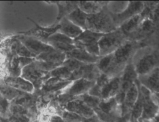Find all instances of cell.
Here are the masks:
<instances>
[{"instance_id": "cell-1", "label": "cell", "mask_w": 159, "mask_h": 122, "mask_svg": "<svg viewBox=\"0 0 159 122\" xmlns=\"http://www.w3.org/2000/svg\"><path fill=\"white\" fill-rule=\"evenodd\" d=\"M139 43L134 40H127L114 52L110 67L105 74L110 78L120 76L125 67L130 62V60L139 47Z\"/></svg>"}, {"instance_id": "cell-2", "label": "cell", "mask_w": 159, "mask_h": 122, "mask_svg": "<svg viewBox=\"0 0 159 122\" xmlns=\"http://www.w3.org/2000/svg\"><path fill=\"white\" fill-rule=\"evenodd\" d=\"M111 11L108 7H104L100 12L88 16L86 29L101 34H106L116 30Z\"/></svg>"}, {"instance_id": "cell-3", "label": "cell", "mask_w": 159, "mask_h": 122, "mask_svg": "<svg viewBox=\"0 0 159 122\" xmlns=\"http://www.w3.org/2000/svg\"><path fill=\"white\" fill-rule=\"evenodd\" d=\"M128 40L127 36L119 28L104 34L98 42L100 56H104L114 52Z\"/></svg>"}, {"instance_id": "cell-4", "label": "cell", "mask_w": 159, "mask_h": 122, "mask_svg": "<svg viewBox=\"0 0 159 122\" xmlns=\"http://www.w3.org/2000/svg\"><path fill=\"white\" fill-rule=\"evenodd\" d=\"M139 90L142 98V113L139 122L148 121L158 111L159 107L153 99V93L140 83Z\"/></svg>"}, {"instance_id": "cell-5", "label": "cell", "mask_w": 159, "mask_h": 122, "mask_svg": "<svg viewBox=\"0 0 159 122\" xmlns=\"http://www.w3.org/2000/svg\"><path fill=\"white\" fill-rule=\"evenodd\" d=\"M143 1H129L124 9L119 12H112L111 16L117 28L124 22L135 15L142 12L143 9Z\"/></svg>"}, {"instance_id": "cell-6", "label": "cell", "mask_w": 159, "mask_h": 122, "mask_svg": "<svg viewBox=\"0 0 159 122\" xmlns=\"http://www.w3.org/2000/svg\"><path fill=\"white\" fill-rule=\"evenodd\" d=\"M20 77L30 82L34 87L37 88H39L41 85H43L50 77V73L38 69L33 62L22 69Z\"/></svg>"}, {"instance_id": "cell-7", "label": "cell", "mask_w": 159, "mask_h": 122, "mask_svg": "<svg viewBox=\"0 0 159 122\" xmlns=\"http://www.w3.org/2000/svg\"><path fill=\"white\" fill-rule=\"evenodd\" d=\"M158 62V59L157 54L155 53H148L143 55L134 64L135 71L138 76H139L144 75L150 72L155 67H158L157 65Z\"/></svg>"}, {"instance_id": "cell-8", "label": "cell", "mask_w": 159, "mask_h": 122, "mask_svg": "<svg viewBox=\"0 0 159 122\" xmlns=\"http://www.w3.org/2000/svg\"><path fill=\"white\" fill-rule=\"evenodd\" d=\"M139 82L137 79L127 91L124 101L120 105L121 117L130 115L131 110L137 101L139 93Z\"/></svg>"}, {"instance_id": "cell-9", "label": "cell", "mask_w": 159, "mask_h": 122, "mask_svg": "<svg viewBox=\"0 0 159 122\" xmlns=\"http://www.w3.org/2000/svg\"><path fill=\"white\" fill-rule=\"evenodd\" d=\"M35 57L39 55L50 51L53 48L48 44L28 35H22L19 40Z\"/></svg>"}, {"instance_id": "cell-10", "label": "cell", "mask_w": 159, "mask_h": 122, "mask_svg": "<svg viewBox=\"0 0 159 122\" xmlns=\"http://www.w3.org/2000/svg\"><path fill=\"white\" fill-rule=\"evenodd\" d=\"M101 73V72L98 68L96 63H85L80 68L72 72L69 80L73 81L77 79L83 78L89 81L96 82Z\"/></svg>"}, {"instance_id": "cell-11", "label": "cell", "mask_w": 159, "mask_h": 122, "mask_svg": "<svg viewBox=\"0 0 159 122\" xmlns=\"http://www.w3.org/2000/svg\"><path fill=\"white\" fill-rule=\"evenodd\" d=\"M94 83L95 82L94 81H89L83 78L77 79L71 81V83L62 92L75 98L88 93Z\"/></svg>"}, {"instance_id": "cell-12", "label": "cell", "mask_w": 159, "mask_h": 122, "mask_svg": "<svg viewBox=\"0 0 159 122\" xmlns=\"http://www.w3.org/2000/svg\"><path fill=\"white\" fill-rule=\"evenodd\" d=\"M139 83L152 93L159 94V67H155L148 73L138 76Z\"/></svg>"}, {"instance_id": "cell-13", "label": "cell", "mask_w": 159, "mask_h": 122, "mask_svg": "<svg viewBox=\"0 0 159 122\" xmlns=\"http://www.w3.org/2000/svg\"><path fill=\"white\" fill-rule=\"evenodd\" d=\"M63 109L75 113L85 118H90L95 115V113L92 108L76 97L73 100L67 103Z\"/></svg>"}, {"instance_id": "cell-14", "label": "cell", "mask_w": 159, "mask_h": 122, "mask_svg": "<svg viewBox=\"0 0 159 122\" xmlns=\"http://www.w3.org/2000/svg\"><path fill=\"white\" fill-rule=\"evenodd\" d=\"M103 34L88 29L84 30L77 38L74 39V44L76 48L84 49L86 47L98 44Z\"/></svg>"}, {"instance_id": "cell-15", "label": "cell", "mask_w": 159, "mask_h": 122, "mask_svg": "<svg viewBox=\"0 0 159 122\" xmlns=\"http://www.w3.org/2000/svg\"><path fill=\"white\" fill-rule=\"evenodd\" d=\"M58 24L60 25V29L58 32L73 40L77 38L84 30L71 22L66 17L62 18Z\"/></svg>"}, {"instance_id": "cell-16", "label": "cell", "mask_w": 159, "mask_h": 122, "mask_svg": "<svg viewBox=\"0 0 159 122\" xmlns=\"http://www.w3.org/2000/svg\"><path fill=\"white\" fill-rule=\"evenodd\" d=\"M4 83L12 88L24 93H30L34 89L32 84L20 76L8 77L4 80Z\"/></svg>"}, {"instance_id": "cell-17", "label": "cell", "mask_w": 159, "mask_h": 122, "mask_svg": "<svg viewBox=\"0 0 159 122\" xmlns=\"http://www.w3.org/2000/svg\"><path fill=\"white\" fill-rule=\"evenodd\" d=\"M120 75L111 78L101 88V100L115 97L120 90Z\"/></svg>"}, {"instance_id": "cell-18", "label": "cell", "mask_w": 159, "mask_h": 122, "mask_svg": "<svg viewBox=\"0 0 159 122\" xmlns=\"http://www.w3.org/2000/svg\"><path fill=\"white\" fill-rule=\"evenodd\" d=\"M66 58V56L65 53L53 49L50 51L39 55L35 57V60L46 62L57 66H60L63 63Z\"/></svg>"}, {"instance_id": "cell-19", "label": "cell", "mask_w": 159, "mask_h": 122, "mask_svg": "<svg viewBox=\"0 0 159 122\" xmlns=\"http://www.w3.org/2000/svg\"><path fill=\"white\" fill-rule=\"evenodd\" d=\"M109 2L104 1H78V7L88 15H90L100 12L104 7H107Z\"/></svg>"}, {"instance_id": "cell-20", "label": "cell", "mask_w": 159, "mask_h": 122, "mask_svg": "<svg viewBox=\"0 0 159 122\" xmlns=\"http://www.w3.org/2000/svg\"><path fill=\"white\" fill-rule=\"evenodd\" d=\"M66 58L75 59L83 63H96L101 57L95 56L89 54L84 49L75 48L73 50L66 54Z\"/></svg>"}, {"instance_id": "cell-21", "label": "cell", "mask_w": 159, "mask_h": 122, "mask_svg": "<svg viewBox=\"0 0 159 122\" xmlns=\"http://www.w3.org/2000/svg\"><path fill=\"white\" fill-rule=\"evenodd\" d=\"M105 113L120 118V105H119L115 97L101 100L98 107Z\"/></svg>"}, {"instance_id": "cell-22", "label": "cell", "mask_w": 159, "mask_h": 122, "mask_svg": "<svg viewBox=\"0 0 159 122\" xmlns=\"http://www.w3.org/2000/svg\"><path fill=\"white\" fill-rule=\"evenodd\" d=\"M58 8V14L55 24H57L63 17H66L70 13L78 7V1H54Z\"/></svg>"}, {"instance_id": "cell-23", "label": "cell", "mask_w": 159, "mask_h": 122, "mask_svg": "<svg viewBox=\"0 0 159 122\" xmlns=\"http://www.w3.org/2000/svg\"><path fill=\"white\" fill-rule=\"evenodd\" d=\"M142 20L140 14L135 15L124 22L119 28L125 34L128 39L129 37L137 30Z\"/></svg>"}, {"instance_id": "cell-24", "label": "cell", "mask_w": 159, "mask_h": 122, "mask_svg": "<svg viewBox=\"0 0 159 122\" xmlns=\"http://www.w3.org/2000/svg\"><path fill=\"white\" fill-rule=\"evenodd\" d=\"M88 14L82 11L78 7L70 13L66 17L76 26L83 30L86 29V20Z\"/></svg>"}, {"instance_id": "cell-25", "label": "cell", "mask_w": 159, "mask_h": 122, "mask_svg": "<svg viewBox=\"0 0 159 122\" xmlns=\"http://www.w3.org/2000/svg\"><path fill=\"white\" fill-rule=\"evenodd\" d=\"M22 93L24 92L17 90L6 83L0 84V95L7 100H14Z\"/></svg>"}, {"instance_id": "cell-26", "label": "cell", "mask_w": 159, "mask_h": 122, "mask_svg": "<svg viewBox=\"0 0 159 122\" xmlns=\"http://www.w3.org/2000/svg\"><path fill=\"white\" fill-rule=\"evenodd\" d=\"M72 72H71L67 68L61 65L50 72V77L57 78L61 80H69ZM70 81V80H69Z\"/></svg>"}, {"instance_id": "cell-27", "label": "cell", "mask_w": 159, "mask_h": 122, "mask_svg": "<svg viewBox=\"0 0 159 122\" xmlns=\"http://www.w3.org/2000/svg\"><path fill=\"white\" fill-rule=\"evenodd\" d=\"M112 57L113 53L104 56H101L100 59L98 60V61L96 63L98 68L101 73H105L107 72V70H108L109 67L111 65L112 60Z\"/></svg>"}, {"instance_id": "cell-28", "label": "cell", "mask_w": 159, "mask_h": 122, "mask_svg": "<svg viewBox=\"0 0 159 122\" xmlns=\"http://www.w3.org/2000/svg\"><path fill=\"white\" fill-rule=\"evenodd\" d=\"M76 98L81 100L83 102H84L85 104H86L88 106H89L93 110L98 107L99 102L101 100L99 98L91 96V95H89L88 93L81 95L80 96H76Z\"/></svg>"}, {"instance_id": "cell-29", "label": "cell", "mask_w": 159, "mask_h": 122, "mask_svg": "<svg viewBox=\"0 0 159 122\" xmlns=\"http://www.w3.org/2000/svg\"><path fill=\"white\" fill-rule=\"evenodd\" d=\"M14 50L15 54L18 55V57H30L35 58V56L32 54L19 40L15 42L14 44Z\"/></svg>"}, {"instance_id": "cell-30", "label": "cell", "mask_w": 159, "mask_h": 122, "mask_svg": "<svg viewBox=\"0 0 159 122\" xmlns=\"http://www.w3.org/2000/svg\"><path fill=\"white\" fill-rule=\"evenodd\" d=\"M50 42H61V43H66V44H74V40L67 37L66 35L59 32H57L50 35L46 43Z\"/></svg>"}, {"instance_id": "cell-31", "label": "cell", "mask_w": 159, "mask_h": 122, "mask_svg": "<svg viewBox=\"0 0 159 122\" xmlns=\"http://www.w3.org/2000/svg\"><path fill=\"white\" fill-rule=\"evenodd\" d=\"M60 116L64 122H83L84 118L75 113L65 110H63Z\"/></svg>"}, {"instance_id": "cell-32", "label": "cell", "mask_w": 159, "mask_h": 122, "mask_svg": "<svg viewBox=\"0 0 159 122\" xmlns=\"http://www.w3.org/2000/svg\"><path fill=\"white\" fill-rule=\"evenodd\" d=\"M85 63H83L75 59L66 58V59L61 65L67 68L71 72H73L80 68Z\"/></svg>"}, {"instance_id": "cell-33", "label": "cell", "mask_w": 159, "mask_h": 122, "mask_svg": "<svg viewBox=\"0 0 159 122\" xmlns=\"http://www.w3.org/2000/svg\"><path fill=\"white\" fill-rule=\"evenodd\" d=\"M101 87L97 85L96 83L91 87L89 90L88 93L91 96L99 98L101 99Z\"/></svg>"}, {"instance_id": "cell-34", "label": "cell", "mask_w": 159, "mask_h": 122, "mask_svg": "<svg viewBox=\"0 0 159 122\" xmlns=\"http://www.w3.org/2000/svg\"><path fill=\"white\" fill-rule=\"evenodd\" d=\"M35 58L30 57H18V62L19 67L21 70L25 66L30 64L35 60Z\"/></svg>"}, {"instance_id": "cell-35", "label": "cell", "mask_w": 159, "mask_h": 122, "mask_svg": "<svg viewBox=\"0 0 159 122\" xmlns=\"http://www.w3.org/2000/svg\"><path fill=\"white\" fill-rule=\"evenodd\" d=\"M109 79L110 78H109L105 73H101L98 79L96 80L95 83L102 88L109 80Z\"/></svg>"}, {"instance_id": "cell-36", "label": "cell", "mask_w": 159, "mask_h": 122, "mask_svg": "<svg viewBox=\"0 0 159 122\" xmlns=\"http://www.w3.org/2000/svg\"><path fill=\"white\" fill-rule=\"evenodd\" d=\"M7 107H8L7 100L1 96V97L0 98V111L2 113H6V110L8 108Z\"/></svg>"}, {"instance_id": "cell-37", "label": "cell", "mask_w": 159, "mask_h": 122, "mask_svg": "<svg viewBox=\"0 0 159 122\" xmlns=\"http://www.w3.org/2000/svg\"><path fill=\"white\" fill-rule=\"evenodd\" d=\"M48 122H64V121L60 115L55 114L51 116Z\"/></svg>"}, {"instance_id": "cell-38", "label": "cell", "mask_w": 159, "mask_h": 122, "mask_svg": "<svg viewBox=\"0 0 159 122\" xmlns=\"http://www.w3.org/2000/svg\"><path fill=\"white\" fill-rule=\"evenodd\" d=\"M148 122H159V110L153 118L148 121Z\"/></svg>"}, {"instance_id": "cell-39", "label": "cell", "mask_w": 159, "mask_h": 122, "mask_svg": "<svg viewBox=\"0 0 159 122\" xmlns=\"http://www.w3.org/2000/svg\"><path fill=\"white\" fill-rule=\"evenodd\" d=\"M153 99H154L155 101L156 102V103L158 105V107H159V99L157 98L153 94Z\"/></svg>"}, {"instance_id": "cell-40", "label": "cell", "mask_w": 159, "mask_h": 122, "mask_svg": "<svg viewBox=\"0 0 159 122\" xmlns=\"http://www.w3.org/2000/svg\"><path fill=\"white\" fill-rule=\"evenodd\" d=\"M98 122H103V121H99Z\"/></svg>"}, {"instance_id": "cell-41", "label": "cell", "mask_w": 159, "mask_h": 122, "mask_svg": "<svg viewBox=\"0 0 159 122\" xmlns=\"http://www.w3.org/2000/svg\"><path fill=\"white\" fill-rule=\"evenodd\" d=\"M126 122H130V121H126Z\"/></svg>"}]
</instances>
